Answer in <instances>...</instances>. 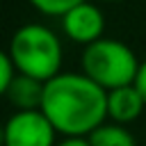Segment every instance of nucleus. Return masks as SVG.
I'll list each match as a JSON object with an SVG mask.
<instances>
[{
	"label": "nucleus",
	"instance_id": "1",
	"mask_svg": "<svg viewBox=\"0 0 146 146\" xmlns=\"http://www.w3.org/2000/svg\"><path fill=\"white\" fill-rule=\"evenodd\" d=\"M41 112L57 135L87 139L107 121V91L84 73H59L43 87Z\"/></svg>",
	"mask_w": 146,
	"mask_h": 146
},
{
	"label": "nucleus",
	"instance_id": "2",
	"mask_svg": "<svg viewBox=\"0 0 146 146\" xmlns=\"http://www.w3.org/2000/svg\"><path fill=\"white\" fill-rule=\"evenodd\" d=\"M7 55L21 75L34 78L43 84L62 73V41L46 25L27 23L18 27L9 41Z\"/></svg>",
	"mask_w": 146,
	"mask_h": 146
},
{
	"label": "nucleus",
	"instance_id": "3",
	"mask_svg": "<svg viewBox=\"0 0 146 146\" xmlns=\"http://www.w3.org/2000/svg\"><path fill=\"white\" fill-rule=\"evenodd\" d=\"M82 73L94 80L105 91H114L128 84H135L141 62L119 39H98L82 50Z\"/></svg>",
	"mask_w": 146,
	"mask_h": 146
},
{
	"label": "nucleus",
	"instance_id": "4",
	"mask_svg": "<svg viewBox=\"0 0 146 146\" xmlns=\"http://www.w3.org/2000/svg\"><path fill=\"white\" fill-rule=\"evenodd\" d=\"M2 146H57V130L41 110L14 112L5 121Z\"/></svg>",
	"mask_w": 146,
	"mask_h": 146
},
{
	"label": "nucleus",
	"instance_id": "5",
	"mask_svg": "<svg viewBox=\"0 0 146 146\" xmlns=\"http://www.w3.org/2000/svg\"><path fill=\"white\" fill-rule=\"evenodd\" d=\"M62 30L64 34L75 41V43H82L84 48L91 46L94 41L103 39V32H105V18H103V11L91 5L89 0L73 7L71 11H66L62 16Z\"/></svg>",
	"mask_w": 146,
	"mask_h": 146
},
{
	"label": "nucleus",
	"instance_id": "6",
	"mask_svg": "<svg viewBox=\"0 0 146 146\" xmlns=\"http://www.w3.org/2000/svg\"><path fill=\"white\" fill-rule=\"evenodd\" d=\"M144 110H146V100L135 84L107 91V119L112 123L128 125L137 121Z\"/></svg>",
	"mask_w": 146,
	"mask_h": 146
},
{
	"label": "nucleus",
	"instance_id": "7",
	"mask_svg": "<svg viewBox=\"0 0 146 146\" xmlns=\"http://www.w3.org/2000/svg\"><path fill=\"white\" fill-rule=\"evenodd\" d=\"M43 82L27 78V75H16V80L7 87L5 96L11 103V107H16V112H30V110H41V100H43Z\"/></svg>",
	"mask_w": 146,
	"mask_h": 146
},
{
	"label": "nucleus",
	"instance_id": "8",
	"mask_svg": "<svg viewBox=\"0 0 146 146\" xmlns=\"http://www.w3.org/2000/svg\"><path fill=\"white\" fill-rule=\"evenodd\" d=\"M87 141L89 146H137L128 125H119L112 121H105L100 128H96L87 137Z\"/></svg>",
	"mask_w": 146,
	"mask_h": 146
},
{
	"label": "nucleus",
	"instance_id": "9",
	"mask_svg": "<svg viewBox=\"0 0 146 146\" xmlns=\"http://www.w3.org/2000/svg\"><path fill=\"white\" fill-rule=\"evenodd\" d=\"M27 2L46 16H64L66 11H71L73 7H78L87 0H27Z\"/></svg>",
	"mask_w": 146,
	"mask_h": 146
},
{
	"label": "nucleus",
	"instance_id": "10",
	"mask_svg": "<svg viewBox=\"0 0 146 146\" xmlns=\"http://www.w3.org/2000/svg\"><path fill=\"white\" fill-rule=\"evenodd\" d=\"M16 75H18V71H16L14 62H11V57L7 52H2L0 55V94L7 91V87L16 80Z\"/></svg>",
	"mask_w": 146,
	"mask_h": 146
},
{
	"label": "nucleus",
	"instance_id": "11",
	"mask_svg": "<svg viewBox=\"0 0 146 146\" xmlns=\"http://www.w3.org/2000/svg\"><path fill=\"white\" fill-rule=\"evenodd\" d=\"M135 87L139 89V94H141V96H144V100H146V59H144V62H141V66H139V73H137Z\"/></svg>",
	"mask_w": 146,
	"mask_h": 146
},
{
	"label": "nucleus",
	"instance_id": "12",
	"mask_svg": "<svg viewBox=\"0 0 146 146\" xmlns=\"http://www.w3.org/2000/svg\"><path fill=\"white\" fill-rule=\"evenodd\" d=\"M57 146H89V141L80 137H64L62 141H57Z\"/></svg>",
	"mask_w": 146,
	"mask_h": 146
},
{
	"label": "nucleus",
	"instance_id": "13",
	"mask_svg": "<svg viewBox=\"0 0 146 146\" xmlns=\"http://www.w3.org/2000/svg\"><path fill=\"white\" fill-rule=\"evenodd\" d=\"M105 2H121V0H105Z\"/></svg>",
	"mask_w": 146,
	"mask_h": 146
}]
</instances>
